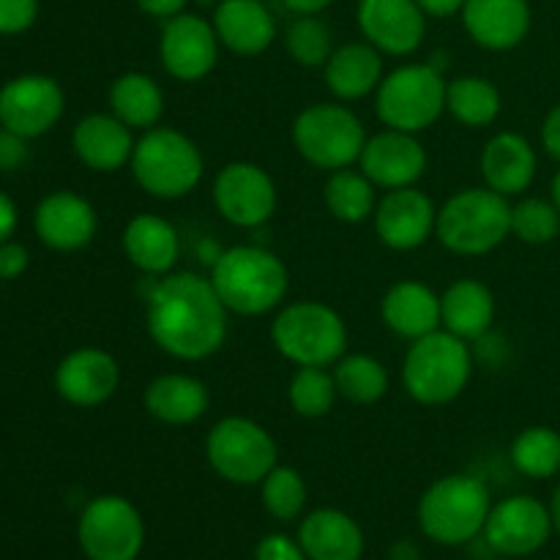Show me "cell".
<instances>
[{"mask_svg":"<svg viewBox=\"0 0 560 560\" xmlns=\"http://www.w3.org/2000/svg\"><path fill=\"white\" fill-rule=\"evenodd\" d=\"M162 66L173 80L200 82L217 69L219 36L213 22L197 14H178L164 22L159 42Z\"/></svg>","mask_w":560,"mask_h":560,"instance_id":"cell-14","label":"cell"},{"mask_svg":"<svg viewBox=\"0 0 560 560\" xmlns=\"http://www.w3.org/2000/svg\"><path fill=\"white\" fill-rule=\"evenodd\" d=\"M27 262H31V255L22 244H14V241H5L0 244V279H16L27 271Z\"/></svg>","mask_w":560,"mask_h":560,"instance_id":"cell-42","label":"cell"},{"mask_svg":"<svg viewBox=\"0 0 560 560\" xmlns=\"http://www.w3.org/2000/svg\"><path fill=\"white\" fill-rule=\"evenodd\" d=\"M33 228L49 249L77 252L91 244L98 219L85 197L74 195V191H52L36 206Z\"/></svg>","mask_w":560,"mask_h":560,"instance_id":"cell-20","label":"cell"},{"mask_svg":"<svg viewBox=\"0 0 560 560\" xmlns=\"http://www.w3.org/2000/svg\"><path fill=\"white\" fill-rule=\"evenodd\" d=\"M359 167L377 189H405L416 186L427 173V151L410 131L386 129L366 137Z\"/></svg>","mask_w":560,"mask_h":560,"instance_id":"cell-17","label":"cell"},{"mask_svg":"<svg viewBox=\"0 0 560 560\" xmlns=\"http://www.w3.org/2000/svg\"><path fill=\"white\" fill-rule=\"evenodd\" d=\"M435 235L448 252L459 257H481L512 235L509 197L490 186H470L457 191L438 208Z\"/></svg>","mask_w":560,"mask_h":560,"instance_id":"cell-3","label":"cell"},{"mask_svg":"<svg viewBox=\"0 0 560 560\" xmlns=\"http://www.w3.org/2000/svg\"><path fill=\"white\" fill-rule=\"evenodd\" d=\"M230 310L211 279L191 271L156 277L145 295V326L153 342L178 361H202L228 339Z\"/></svg>","mask_w":560,"mask_h":560,"instance_id":"cell-1","label":"cell"},{"mask_svg":"<svg viewBox=\"0 0 560 560\" xmlns=\"http://www.w3.org/2000/svg\"><path fill=\"white\" fill-rule=\"evenodd\" d=\"M137 5H140L148 16H156V20L167 22L173 20V16L184 14L186 0H137Z\"/></svg>","mask_w":560,"mask_h":560,"instance_id":"cell-45","label":"cell"},{"mask_svg":"<svg viewBox=\"0 0 560 560\" xmlns=\"http://www.w3.org/2000/svg\"><path fill=\"white\" fill-rule=\"evenodd\" d=\"M284 44H288L290 58L299 66H306V69L326 66L334 52L331 31H328L317 16H299V20L288 27Z\"/></svg>","mask_w":560,"mask_h":560,"instance_id":"cell-39","label":"cell"},{"mask_svg":"<svg viewBox=\"0 0 560 560\" xmlns=\"http://www.w3.org/2000/svg\"><path fill=\"white\" fill-rule=\"evenodd\" d=\"M383 55L370 42L334 49L326 63V85L339 102H359L383 82Z\"/></svg>","mask_w":560,"mask_h":560,"instance_id":"cell-30","label":"cell"},{"mask_svg":"<svg viewBox=\"0 0 560 560\" xmlns=\"http://www.w3.org/2000/svg\"><path fill=\"white\" fill-rule=\"evenodd\" d=\"M512 235L525 244H550L560 235V211L556 202L528 197L512 206Z\"/></svg>","mask_w":560,"mask_h":560,"instance_id":"cell-38","label":"cell"},{"mask_svg":"<svg viewBox=\"0 0 560 560\" xmlns=\"http://www.w3.org/2000/svg\"><path fill=\"white\" fill-rule=\"evenodd\" d=\"M38 0H0V33L14 36L36 22Z\"/></svg>","mask_w":560,"mask_h":560,"instance_id":"cell-40","label":"cell"},{"mask_svg":"<svg viewBox=\"0 0 560 560\" xmlns=\"http://www.w3.org/2000/svg\"><path fill=\"white\" fill-rule=\"evenodd\" d=\"M262 506L279 523L301 517L306 506V485L304 476L290 465H277L266 479L260 481Z\"/></svg>","mask_w":560,"mask_h":560,"instance_id":"cell-37","label":"cell"},{"mask_svg":"<svg viewBox=\"0 0 560 560\" xmlns=\"http://www.w3.org/2000/svg\"><path fill=\"white\" fill-rule=\"evenodd\" d=\"M290 11H295L299 16H315L320 14L326 5H331V0H284Z\"/></svg>","mask_w":560,"mask_h":560,"instance_id":"cell-48","label":"cell"},{"mask_svg":"<svg viewBox=\"0 0 560 560\" xmlns=\"http://www.w3.org/2000/svg\"><path fill=\"white\" fill-rule=\"evenodd\" d=\"M211 284L230 312L244 317L277 310L288 295V268L262 246L224 249L211 266Z\"/></svg>","mask_w":560,"mask_h":560,"instance_id":"cell-2","label":"cell"},{"mask_svg":"<svg viewBox=\"0 0 560 560\" xmlns=\"http://www.w3.org/2000/svg\"><path fill=\"white\" fill-rule=\"evenodd\" d=\"M16 230V206L9 195L0 191V244L11 241Z\"/></svg>","mask_w":560,"mask_h":560,"instance_id":"cell-46","label":"cell"},{"mask_svg":"<svg viewBox=\"0 0 560 560\" xmlns=\"http://www.w3.org/2000/svg\"><path fill=\"white\" fill-rule=\"evenodd\" d=\"M536 167H539V159H536L534 145L517 131H501L481 151L485 186L503 197L523 195L534 184Z\"/></svg>","mask_w":560,"mask_h":560,"instance_id":"cell-25","label":"cell"},{"mask_svg":"<svg viewBox=\"0 0 560 560\" xmlns=\"http://www.w3.org/2000/svg\"><path fill=\"white\" fill-rule=\"evenodd\" d=\"M372 219L383 246L394 252H410L424 246L435 235L438 208L424 191L405 186V189L386 191Z\"/></svg>","mask_w":560,"mask_h":560,"instance_id":"cell-16","label":"cell"},{"mask_svg":"<svg viewBox=\"0 0 560 560\" xmlns=\"http://www.w3.org/2000/svg\"><path fill=\"white\" fill-rule=\"evenodd\" d=\"M501 91L495 82L479 74H463L446 82V113L468 129L492 126L501 115Z\"/></svg>","mask_w":560,"mask_h":560,"instance_id":"cell-32","label":"cell"},{"mask_svg":"<svg viewBox=\"0 0 560 560\" xmlns=\"http://www.w3.org/2000/svg\"><path fill=\"white\" fill-rule=\"evenodd\" d=\"M509 457L528 479H550L560 474V432L552 427H528L512 441Z\"/></svg>","mask_w":560,"mask_h":560,"instance_id":"cell-35","label":"cell"},{"mask_svg":"<svg viewBox=\"0 0 560 560\" xmlns=\"http://www.w3.org/2000/svg\"><path fill=\"white\" fill-rule=\"evenodd\" d=\"M359 27L372 47L402 58L424 42L427 14L416 0H361Z\"/></svg>","mask_w":560,"mask_h":560,"instance_id":"cell-18","label":"cell"},{"mask_svg":"<svg viewBox=\"0 0 560 560\" xmlns=\"http://www.w3.org/2000/svg\"><path fill=\"white\" fill-rule=\"evenodd\" d=\"M208 465L230 485H260L279 465V448L271 432L244 416H228L206 438Z\"/></svg>","mask_w":560,"mask_h":560,"instance_id":"cell-10","label":"cell"},{"mask_svg":"<svg viewBox=\"0 0 560 560\" xmlns=\"http://www.w3.org/2000/svg\"><path fill=\"white\" fill-rule=\"evenodd\" d=\"M339 392L334 383V372H326V366H299L295 375L290 377L288 399L290 408L304 419H323L331 413Z\"/></svg>","mask_w":560,"mask_h":560,"instance_id":"cell-36","label":"cell"},{"mask_svg":"<svg viewBox=\"0 0 560 560\" xmlns=\"http://www.w3.org/2000/svg\"><path fill=\"white\" fill-rule=\"evenodd\" d=\"M495 323V295L479 279H457L441 295V328L474 342L485 339Z\"/></svg>","mask_w":560,"mask_h":560,"instance_id":"cell-29","label":"cell"},{"mask_svg":"<svg viewBox=\"0 0 560 560\" xmlns=\"http://www.w3.org/2000/svg\"><path fill=\"white\" fill-rule=\"evenodd\" d=\"M142 405H145L148 416H153L162 424L186 427L208 413L211 394H208L206 383L197 381V377L170 372V375H159L156 381L148 383Z\"/></svg>","mask_w":560,"mask_h":560,"instance_id":"cell-27","label":"cell"},{"mask_svg":"<svg viewBox=\"0 0 560 560\" xmlns=\"http://www.w3.org/2000/svg\"><path fill=\"white\" fill-rule=\"evenodd\" d=\"M446 82L432 63L399 66L377 85V118L386 129L410 135L430 129L446 113Z\"/></svg>","mask_w":560,"mask_h":560,"instance_id":"cell-8","label":"cell"},{"mask_svg":"<svg viewBox=\"0 0 560 560\" xmlns=\"http://www.w3.org/2000/svg\"><path fill=\"white\" fill-rule=\"evenodd\" d=\"M129 167L137 186L156 200L191 195L206 173L197 142L170 126H153L137 140Z\"/></svg>","mask_w":560,"mask_h":560,"instance_id":"cell-5","label":"cell"},{"mask_svg":"<svg viewBox=\"0 0 560 560\" xmlns=\"http://www.w3.org/2000/svg\"><path fill=\"white\" fill-rule=\"evenodd\" d=\"M463 22L479 47L506 52L528 36V0H465Z\"/></svg>","mask_w":560,"mask_h":560,"instance_id":"cell-21","label":"cell"},{"mask_svg":"<svg viewBox=\"0 0 560 560\" xmlns=\"http://www.w3.org/2000/svg\"><path fill=\"white\" fill-rule=\"evenodd\" d=\"M271 342L290 364L331 366L348 350V326L323 301H295L273 317Z\"/></svg>","mask_w":560,"mask_h":560,"instance_id":"cell-7","label":"cell"},{"mask_svg":"<svg viewBox=\"0 0 560 560\" xmlns=\"http://www.w3.org/2000/svg\"><path fill=\"white\" fill-rule=\"evenodd\" d=\"M77 539L91 560H137L145 545V523L126 498L98 495L80 514Z\"/></svg>","mask_w":560,"mask_h":560,"instance_id":"cell-11","label":"cell"},{"mask_svg":"<svg viewBox=\"0 0 560 560\" xmlns=\"http://www.w3.org/2000/svg\"><path fill=\"white\" fill-rule=\"evenodd\" d=\"M541 145H545V151L550 153L552 159H558L560 162V104L547 113L545 124H541Z\"/></svg>","mask_w":560,"mask_h":560,"instance_id":"cell-44","label":"cell"},{"mask_svg":"<svg viewBox=\"0 0 560 560\" xmlns=\"http://www.w3.org/2000/svg\"><path fill=\"white\" fill-rule=\"evenodd\" d=\"M490 490L470 474H448L427 487L419 501V525L438 545H465L485 534L490 517Z\"/></svg>","mask_w":560,"mask_h":560,"instance_id":"cell-6","label":"cell"},{"mask_svg":"<svg viewBox=\"0 0 560 560\" xmlns=\"http://www.w3.org/2000/svg\"><path fill=\"white\" fill-rule=\"evenodd\" d=\"M63 88L44 74H22L0 91V124L14 135L33 140L63 118Z\"/></svg>","mask_w":560,"mask_h":560,"instance_id":"cell-13","label":"cell"},{"mask_svg":"<svg viewBox=\"0 0 560 560\" xmlns=\"http://www.w3.org/2000/svg\"><path fill=\"white\" fill-rule=\"evenodd\" d=\"M375 189L377 186L372 184L361 170H334L331 178L326 180L323 200H326L328 213H331L337 222L361 224L375 213Z\"/></svg>","mask_w":560,"mask_h":560,"instance_id":"cell-33","label":"cell"},{"mask_svg":"<svg viewBox=\"0 0 560 560\" xmlns=\"http://www.w3.org/2000/svg\"><path fill=\"white\" fill-rule=\"evenodd\" d=\"M299 545L310 560H359L364 534L350 514L339 509H315L299 528Z\"/></svg>","mask_w":560,"mask_h":560,"instance_id":"cell-28","label":"cell"},{"mask_svg":"<svg viewBox=\"0 0 560 560\" xmlns=\"http://www.w3.org/2000/svg\"><path fill=\"white\" fill-rule=\"evenodd\" d=\"M213 206L235 228H260L277 213V184L260 164L230 162L213 180Z\"/></svg>","mask_w":560,"mask_h":560,"instance_id":"cell-12","label":"cell"},{"mask_svg":"<svg viewBox=\"0 0 560 560\" xmlns=\"http://www.w3.org/2000/svg\"><path fill=\"white\" fill-rule=\"evenodd\" d=\"M109 107L115 118L124 120L131 131H148L162 120L164 93L142 71H126L109 88Z\"/></svg>","mask_w":560,"mask_h":560,"instance_id":"cell-31","label":"cell"},{"mask_svg":"<svg viewBox=\"0 0 560 560\" xmlns=\"http://www.w3.org/2000/svg\"><path fill=\"white\" fill-rule=\"evenodd\" d=\"M427 16H452L463 11L465 0H416Z\"/></svg>","mask_w":560,"mask_h":560,"instance_id":"cell-47","label":"cell"},{"mask_svg":"<svg viewBox=\"0 0 560 560\" xmlns=\"http://www.w3.org/2000/svg\"><path fill=\"white\" fill-rule=\"evenodd\" d=\"M120 246L131 266L145 277H167L180 257V241L173 224L156 213H137L120 235Z\"/></svg>","mask_w":560,"mask_h":560,"instance_id":"cell-22","label":"cell"},{"mask_svg":"<svg viewBox=\"0 0 560 560\" xmlns=\"http://www.w3.org/2000/svg\"><path fill=\"white\" fill-rule=\"evenodd\" d=\"M552 534L550 509L530 495H512L490 509L485 525V541L509 558H525L539 552Z\"/></svg>","mask_w":560,"mask_h":560,"instance_id":"cell-15","label":"cell"},{"mask_svg":"<svg viewBox=\"0 0 560 560\" xmlns=\"http://www.w3.org/2000/svg\"><path fill=\"white\" fill-rule=\"evenodd\" d=\"M293 145L312 167L334 173L359 162L366 145V129L345 104H312L295 115Z\"/></svg>","mask_w":560,"mask_h":560,"instance_id":"cell-9","label":"cell"},{"mask_svg":"<svg viewBox=\"0 0 560 560\" xmlns=\"http://www.w3.org/2000/svg\"><path fill=\"white\" fill-rule=\"evenodd\" d=\"M255 560H310L306 558L304 547L299 541L288 539L282 534H271L257 545Z\"/></svg>","mask_w":560,"mask_h":560,"instance_id":"cell-41","label":"cell"},{"mask_svg":"<svg viewBox=\"0 0 560 560\" xmlns=\"http://www.w3.org/2000/svg\"><path fill=\"white\" fill-rule=\"evenodd\" d=\"M25 159H27L25 137L14 135V131H9V129L0 131V167L14 170V167H20Z\"/></svg>","mask_w":560,"mask_h":560,"instance_id":"cell-43","label":"cell"},{"mask_svg":"<svg viewBox=\"0 0 560 560\" xmlns=\"http://www.w3.org/2000/svg\"><path fill=\"white\" fill-rule=\"evenodd\" d=\"M552 202H556L558 211H560V170H558L556 178H552Z\"/></svg>","mask_w":560,"mask_h":560,"instance_id":"cell-50","label":"cell"},{"mask_svg":"<svg viewBox=\"0 0 560 560\" xmlns=\"http://www.w3.org/2000/svg\"><path fill=\"white\" fill-rule=\"evenodd\" d=\"M219 44L235 55L255 58L277 38V22L260 0H222L213 11Z\"/></svg>","mask_w":560,"mask_h":560,"instance_id":"cell-26","label":"cell"},{"mask_svg":"<svg viewBox=\"0 0 560 560\" xmlns=\"http://www.w3.org/2000/svg\"><path fill=\"white\" fill-rule=\"evenodd\" d=\"M137 140L131 137V129L118 120L115 115H88L74 126L71 135V148H74L77 159L85 167L96 170V173H115L124 170L131 162Z\"/></svg>","mask_w":560,"mask_h":560,"instance_id":"cell-23","label":"cell"},{"mask_svg":"<svg viewBox=\"0 0 560 560\" xmlns=\"http://www.w3.org/2000/svg\"><path fill=\"white\" fill-rule=\"evenodd\" d=\"M120 366L107 350L80 348L55 370V388L74 408H98L118 392Z\"/></svg>","mask_w":560,"mask_h":560,"instance_id":"cell-19","label":"cell"},{"mask_svg":"<svg viewBox=\"0 0 560 560\" xmlns=\"http://www.w3.org/2000/svg\"><path fill=\"white\" fill-rule=\"evenodd\" d=\"M381 317L388 331L413 342L441 328V295L430 284L402 279L383 295Z\"/></svg>","mask_w":560,"mask_h":560,"instance_id":"cell-24","label":"cell"},{"mask_svg":"<svg viewBox=\"0 0 560 560\" xmlns=\"http://www.w3.org/2000/svg\"><path fill=\"white\" fill-rule=\"evenodd\" d=\"M550 517H552V530H558L560 534V485L556 487V492H552V501H550Z\"/></svg>","mask_w":560,"mask_h":560,"instance_id":"cell-49","label":"cell"},{"mask_svg":"<svg viewBox=\"0 0 560 560\" xmlns=\"http://www.w3.org/2000/svg\"><path fill=\"white\" fill-rule=\"evenodd\" d=\"M474 353L446 328L413 339L402 361V386L419 405H448L468 388Z\"/></svg>","mask_w":560,"mask_h":560,"instance_id":"cell-4","label":"cell"},{"mask_svg":"<svg viewBox=\"0 0 560 560\" xmlns=\"http://www.w3.org/2000/svg\"><path fill=\"white\" fill-rule=\"evenodd\" d=\"M334 383L339 397L348 402L375 405L388 392V370L375 355L348 353L334 364Z\"/></svg>","mask_w":560,"mask_h":560,"instance_id":"cell-34","label":"cell"}]
</instances>
